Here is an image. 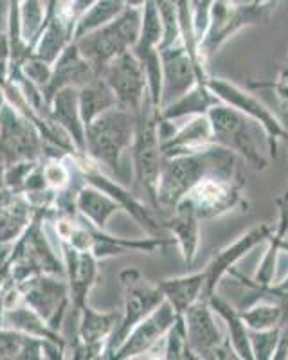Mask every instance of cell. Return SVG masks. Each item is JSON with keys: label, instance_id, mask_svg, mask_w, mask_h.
Masks as SVG:
<instances>
[{"label": "cell", "instance_id": "cell-9", "mask_svg": "<svg viewBox=\"0 0 288 360\" xmlns=\"http://www.w3.org/2000/svg\"><path fill=\"white\" fill-rule=\"evenodd\" d=\"M105 83L115 96L117 107L139 114L146 96L148 79L139 58L133 51H124L105 65Z\"/></svg>", "mask_w": 288, "mask_h": 360}, {"label": "cell", "instance_id": "cell-13", "mask_svg": "<svg viewBox=\"0 0 288 360\" xmlns=\"http://www.w3.org/2000/svg\"><path fill=\"white\" fill-rule=\"evenodd\" d=\"M274 229L272 225L268 224H259L254 225L252 229H249L247 233L242 234V236L233 242L230 245H227L225 249H222L220 252H216L213 256L207 266L204 269V276H206V283H204V292H202V299L209 301V297L213 294H216V288H218L220 281L229 274L230 270L235 269L236 263L240 259H243L251 252L252 249H256L261 243L268 242V238L272 236Z\"/></svg>", "mask_w": 288, "mask_h": 360}, {"label": "cell", "instance_id": "cell-38", "mask_svg": "<svg viewBox=\"0 0 288 360\" xmlns=\"http://www.w3.org/2000/svg\"><path fill=\"white\" fill-rule=\"evenodd\" d=\"M251 2H254V4H267L270 0H251Z\"/></svg>", "mask_w": 288, "mask_h": 360}, {"label": "cell", "instance_id": "cell-1", "mask_svg": "<svg viewBox=\"0 0 288 360\" xmlns=\"http://www.w3.org/2000/svg\"><path fill=\"white\" fill-rule=\"evenodd\" d=\"M207 176L242 179L238 155L213 143L197 152L162 157L161 175L157 184V204L173 209L191 188Z\"/></svg>", "mask_w": 288, "mask_h": 360}, {"label": "cell", "instance_id": "cell-11", "mask_svg": "<svg viewBox=\"0 0 288 360\" xmlns=\"http://www.w3.org/2000/svg\"><path fill=\"white\" fill-rule=\"evenodd\" d=\"M243 179H220L207 176L188 191L182 200L193 207L200 220L222 217L233 209L243 207L245 200L242 195Z\"/></svg>", "mask_w": 288, "mask_h": 360}, {"label": "cell", "instance_id": "cell-6", "mask_svg": "<svg viewBox=\"0 0 288 360\" xmlns=\"http://www.w3.org/2000/svg\"><path fill=\"white\" fill-rule=\"evenodd\" d=\"M140 25L143 9L137 4L126 6L114 22L99 29L98 33L86 37V40L79 44V53L99 69H105V65L115 56L133 49V45L139 40Z\"/></svg>", "mask_w": 288, "mask_h": 360}, {"label": "cell", "instance_id": "cell-4", "mask_svg": "<svg viewBox=\"0 0 288 360\" xmlns=\"http://www.w3.org/2000/svg\"><path fill=\"white\" fill-rule=\"evenodd\" d=\"M137 114L124 108H108L86 124V144L92 155L119 173V160L136 139Z\"/></svg>", "mask_w": 288, "mask_h": 360}, {"label": "cell", "instance_id": "cell-22", "mask_svg": "<svg viewBox=\"0 0 288 360\" xmlns=\"http://www.w3.org/2000/svg\"><path fill=\"white\" fill-rule=\"evenodd\" d=\"M78 205L81 209V213L86 214V218H91L98 227H105L108 218L119 209V202H115L114 198L107 197L105 193L92 188L83 189L79 193Z\"/></svg>", "mask_w": 288, "mask_h": 360}, {"label": "cell", "instance_id": "cell-7", "mask_svg": "<svg viewBox=\"0 0 288 360\" xmlns=\"http://www.w3.org/2000/svg\"><path fill=\"white\" fill-rule=\"evenodd\" d=\"M206 85L213 90V94L220 99L222 103L229 105V107L236 108L242 112L243 115L251 117L254 123L261 127L267 139V150L270 155L276 157L277 143L280 141L288 139V130L283 127L280 119L272 114L263 103L259 101L254 94L247 92V90L240 89L235 83L225 82L222 78H206Z\"/></svg>", "mask_w": 288, "mask_h": 360}, {"label": "cell", "instance_id": "cell-34", "mask_svg": "<svg viewBox=\"0 0 288 360\" xmlns=\"http://www.w3.org/2000/svg\"><path fill=\"white\" fill-rule=\"evenodd\" d=\"M44 179L49 182L51 186H54V188H62L63 184L67 182V179H69V175H67V169L63 168L62 164H49L46 168V172H44Z\"/></svg>", "mask_w": 288, "mask_h": 360}, {"label": "cell", "instance_id": "cell-19", "mask_svg": "<svg viewBox=\"0 0 288 360\" xmlns=\"http://www.w3.org/2000/svg\"><path fill=\"white\" fill-rule=\"evenodd\" d=\"M280 224L274 229L272 236L268 238L267 252H265L263 259H261L258 270H256L254 279L251 281L258 285V287H270V285H274V279H276L281 245H283V240L287 238L288 233V195H284L283 200H280Z\"/></svg>", "mask_w": 288, "mask_h": 360}, {"label": "cell", "instance_id": "cell-8", "mask_svg": "<svg viewBox=\"0 0 288 360\" xmlns=\"http://www.w3.org/2000/svg\"><path fill=\"white\" fill-rule=\"evenodd\" d=\"M188 342L197 359H238L229 337L222 335L216 326L209 301L198 299L184 311Z\"/></svg>", "mask_w": 288, "mask_h": 360}, {"label": "cell", "instance_id": "cell-3", "mask_svg": "<svg viewBox=\"0 0 288 360\" xmlns=\"http://www.w3.org/2000/svg\"><path fill=\"white\" fill-rule=\"evenodd\" d=\"M207 117H209L211 127H213L214 144L227 148L238 157H242L254 169L263 172L267 168V159L261 152L258 131L254 127L258 123H254L251 117L243 115L242 112L229 107L225 103L214 105L207 112Z\"/></svg>", "mask_w": 288, "mask_h": 360}, {"label": "cell", "instance_id": "cell-30", "mask_svg": "<svg viewBox=\"0 0 288 360\" xmlns=\"http://www.w3.org/2000/svg\"><path fill=\"white\" fill-rule=\"evenodd\" d=\"M281 328H270V330H249L251 348L254 360H270L274 359L277 344L281 339Z\"/></svg>", "mask_w": 288, "mask_h": 360}, {"label": "cell", "instance_id": "cell-24", "mask_svg": "<svg viewBox=\"0 0 288 360\" xmlns=\"http://www.w3.org/2000/svg\"><path fill=\"white\" fill-rule=\"evenodd\" d=\"M54 114L58 121L70 130L74 139L79 144L83 143V128L79 123V103L76 98V92L70 86L62 89L54 98Z\"/></svg>", "mask_w": 288, "mask_h": 360}, {"label": "cell", "instance_id": "cell-32", "mask_svg": "<svg viewBox=\"0 0 288 360\" xmlns=\"http://www.w3.org/2000/svg\"><path fill=\"white\" fill-rule=\"evenodd\" d=\"M62 41L63 38L62 33H60V29H58L56 25H51L49 31H47L46 37H44V40H41L38 56H40L41 60H47V62L54 60L56 54L60 53V49H62Z\"/></svg>", "mask_w": 288, "mask_h": 360}, {"label": "cell", "instance_id": "cell-37", "mask_svg": "<svg viewBox=\"0 0 288 360\" xmlns=\"http://www.w3.org/2000/svg\"><path fill=\"white\" fill-rule=\"evenodd\" d=\"M27 74L37 82H47L49 79V70H47L46 63H31L27 65Z\"/></svg>", "mask_w": 288, "mask_h": 360}, {"label": "cell", "instance_id": "cell-14", "mask_svg": "<svg viewBox=\"0 0 288 360\" xmlns=\"http://www.w3.org/2000/svg\"><path fill=\"white\" fill-rule=\"evenodd\" d=\"M177 311L168 301H162L152 314H148L133 326V330L126 335V339L121 342V346L112 353L115 359H130L140 353H146L152 349L162 337H166L169 328L177 321Z\"/></svg>", "mask_w": 288, "mask_h": 360}, {"label": "cell", "instance_id": "cell-5", "mask_svg": "<svg viewBox=\"0 0 288 360\" xmlns=\"http://www.w3.org/2000/svg\"><path fill=\"white\" fill-rule=\"evenodd\" d=\"M157 110L140 108L137 114L136 139H133V164H136V186L139 195H143L153 207L157 204V184L161 175L162 150L161 137H159V124H157Z\"/></svg>", "mask_w": 288, "mask_h": 360}, {"label": "cell", "instance_id": "cell-36", "mask_svg": "<svg viewBox=\"0 0 288 360\" xmlns=\"http://www.w3.org/2000/svg\"><path fill=\"white\" fill-rule=\"evenodd\" d=\"M274 359H288V319L284 321L283 328H281V339L277 344Z\"/></svg>", "mask_w": 288, "mask_h": 360}, {"label": "cell", "instance_id": "cell-28", "mask_svg": "<svg viewBox=\"0 0 288 360\" xmlns=\"http://www.w3.org/2000/svg\"><path fill=\"white\" fill-rule=\"evenodd\" d=\"M126 8V0H98L94 4V8L86 13L85 20L81 22L78 29V34L89 33L92 29L101 27L103 24L110 22L112 18H115L123 9Z\"/></svg>", "mask_w": 288, "mask_h": 360}, {"label": "cell", "instance_id": "cell-23", "mask_svg": "<svg viewBox=\"0 0 288 360\" xmlns=\"http://www.w3.org/2000/svg\"><path fill=\"white\" fill-rule=\"evenodd\" d=\"M114 107H117V101H115V96L112 94L107 83H96V85L86 86L81 92V98H79V112H81L86 124L91 123L94 117H98L99 114H103L105 110Z\"/></svg>", "mask_w": 288, "mask_h": 360}, {"label": "cell", "instance_id": "cell-2", "mask_svg": "<svg viewBox=\"0 0 288 360\" xmlns=\"http://www.w3.org/2000/svg\"><path fill=\"white\" fill-rule=\"evenodd\" d=\"M280 0H270L267 4H240L238 0H214L211 6L209 27L206 37L198 44V54L207 62L213 54L229 40L233 34L251 25H267L276 13Z\"/></svg>", "mask_w": 288, "mask_h": 360}, {"label": "cell", "instance_id": "cell-16", "mask_svg": "<svg viewBox=\"0 0 288 360\" xmlns=\"http://www.w3.org/2000/svg\"><path fill=\"white\" fill-rule=\"evenodd\" d=\"M213 144V127L207 114L193 115L190 123L178 128L169 139L162 141V157H171L177 153L197 152L200 148Z\"/></svg>", "mask_w": 288, "mask_h": 360}, {"label": "cell", "instance_id": "cell-15", "mask_svg": "<svg viewBox=\"0 0 288 360\" xmlns=\"http://www.w3.org/2000/svg\"><path fill=\"white\" fill-rule=\"evenodd\" d=\"M175 214L166 221V227L171 231L175 242L178 243L182 252V258L188 265H193L197 258L198 243H200V218L193 211L190 204L185 200L178 202L173 207Z\"/></svg>", "mask_w": 288, "mask_h": 360}, {"label": "cell", "instance_id": "cell-20", "mask_svg": "<svg viewBox=\"0 0 288 360\" xmlns=\"http://www.w3.org/2000/svg\"><path fill=\"white\" fill-rule=\"evenodd\" d=\"M204 283H206V276H204V270H202L197 274L164 279L162 283H159V287H161L166 301L175 308V311L184 314L191 304L202 299Z\"/></svg>", "mask_w": 288, "mask_h": 360}, {"label": "cell", "instance_id": "cell-12", "mask_svg": "<svg viewBox=\"0 0 288 360\" xmlns=\"http://www.w3.org/2000/svg\"><path fill=\"white\" fill-rule=\"evenodd\" d=\"M121 281L126 287L128 295L126 303H124L123 319L119 321V326L114 332V339L110 340V348H108L110 353L119 348L121 342L126 339V335L132 332L136 324H139L146 315L152 314L164 301L161 287L159 285L152 287L148 283H144L137 270H124L121 274Z\"/></svg>", "mask_w": 288, "mask_h": 360}, {"label": "cell", "instance_id": "cell-18", "mask_svg": "<svg viewBox=\"0 0 288 360\" xmlns=\"http://www.w3.org/2000/svg\"><path fill=\"white\" fill-rule=\"evenodd\" d=\"M220 101L216 96L213 94V90L206 85V82H198L190 92H185L182 98L177 101H173L171 105L162 108L159 112V117L166 119V121H177L182 117H193V115L207 114L214 105H218Z\"/></svg>", "mask_w": 288, "mask_h": 360}, {"label": "cell", "instance_id": "cell-29", "mask_svg": "<svg viewBox=\"0 0 288 360\" xmlns=\"http://www.w3.org/2000/svg\"><path fill=\"white\" fill-rule=\"evenodd\" d=\"M166 359H197L191 352L190 342H188V332H185L184 315L182 314L177 315V321L166 333Z\"/></svg>", "mask_w": 288, "mask_h": 360}, {"label": "cell", "instance_id": "cell-27", "mask_svg": "<svg viewBox=\"0 0 288 360\" xmlns=\"http://www.w3.org/2000/svg\"><path fill=\"white\" fill-rule=\"evenodd\" d=\"M117 324L115 314H96L91 308H85V317L81 324V337L86 344H98L105 339Z\"/></svg>", "mask_w": 288, "mask_h": 360}, {"label": "cell", "instance_id": "cell-35", "mask_svg": "<svg viewBox=\"0 0 288 360\" xmlns=\"http://www.w3.org/2000/svg\"><path fill=\"white\" fill-rule=\"evenodd\" d=\"M38 22H40V8H38L37 0H29L24 9V25L29 33L37 27Z\"/></svg>", "mask_w": 288, "mask_h": 360}, {"label": "cell", "instance_id": "cell-21", "mask_svg": "<svg viewBox=\"0 0 288 360\" xmlns=\"http://www.w3.org/2000/svg\"><path fill=\"white\" fill-rule=\"evenodd\" d=\"M240 314L249 330H270L283 326L288 319V304L277 299H258L245 308H240Z\"/></svg>", "mask_w": 288, "mask_h": 360}, {"label": "cell", "instance_id": "cell-17", "mask_svg": "<svg viewBox=\"0 0 288 360\" xmlns=\"http://www.w3.org/2000/svg\"><path fill=\"white\" fill-rule=\"evenodd\" d=\"M209 307L213 308L214 315H218L220 319L225 323L227 337H229L233 348H235L236 355L242 360H254L251 348V339H249V328L245 321L242 319L240 310H236L230 303H227L225 299L220 297L218 294H213L209 297Z\"/></svg>", "mask_w": 288, "mask_h": 360}, {"label": "cell", "instance_id": "cell-31", "mask_svg": "<svg viewBox=\"0 0 288 360\" xmlns=\"http://www.w3.org/2000/svg\"><path fill=\"white\" fill-rule=\"evenodd\" d=\"M191 2V13H193V25L195 34H197L198 44L202 38L206 37V31L209 27V17H211V6L214 0H190Z\"/></svg>", "mask_w": 288, "mask_h": 360}, {"label": "cell", "instance_id": "cell-25", "mask_svg": "<svg viewBox=\"0 0 288 360\" xmlns=\"http://www.w3.org/2000/svg\"><path fill=\"white\" fill-rule=\"evenodd\" d=\"M63 297V287L60 283L51 281V279H40V281L31 283V287L25 292L27 303L40 311L44 317H49L56 308L58 301Z\"/></svg>", "mask_w": 288, "mask_h": 360}, {"label": "cell", "instance_id": "cell-33", "mask_svg": "<svg viewBox=\"0 0 288 360\" xmlns=\"http://www.w3.org/2000/svg\"><path fill=\"white\" fill-rule=\"evenodd\" d=\"M29 339H24L15 333H0V355L2 356H20L27 352Z\"/></svg>", "mask_w": 288, "mask_h": 360}, {"label": "cell", "instance_id": "cell-10", "mask_svg": "<svg viewBox=\"0 0 288 360\" xmlns=\"http://www.w3.org/2000/svg\"><path fill=\"white\" fill-rule=\"evenodd\" d=\"M161 62L162 98L159 112L182 98L185 92H190L198 82H206L207 78L206 63L197 60L190 51L185 49L182 41L161 49Z\"/></svg>", "mask_w": 288, "mask_h": 360}, {"label": "cell", "instance_id": "cell-26", "mask_svg": "<svg viewBox=\"0 0 288 360\" xmlns=\"http://www.w3.org/2000/svg\"><path fill=\"white\" fill-rule=\"evenodd\" d=\"M70 256V279H72V290H74L76 299L78 303H81V297L85 295V292L89 290V287L92 285V279L96 274V265L94 259L89 256V254H78L72 250Z\"/></svg>", "mask_w": 288, "mask_h": 360}]
</instances>
